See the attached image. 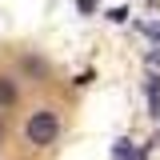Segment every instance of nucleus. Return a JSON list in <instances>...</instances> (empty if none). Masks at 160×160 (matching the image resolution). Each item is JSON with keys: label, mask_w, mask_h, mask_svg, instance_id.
<instances>
[{"label": "nucleus", "mask_w": 160, "mask_h": 160, "mask_svg": "<svg viewBox=\"0 0 160 160\" xmlns=\"http://www.w3.org/2000/svg\"><path fill=\"white\" fill-rule=\"evenodd\" d=\"M24 136H28V144H36V148H48V144L60 136V116L52 112V108L32 112V116H28V124H24Z\"/></svg>", "instance_id": "nucleus-1"}, {"label": "nucleus", "mask_w": 160, "mask_h": 160, "mask_svg": "<svg viewBox=\"0 0 160 160\" xmlns=\"http://www.w3.org/2000/svg\"><path fill=\"white\" fill-rule=\"evenodd\" d=\"M112 156H116V160H136V148H132L128 140H120L116 148H112Z\"/></svg>", "instance_id": "nucleus-2"}, {"label": "nucleus", "mask_w": 160, "mask_h": 160, "mask_svg": "<svg viewBox=\"0 0 160 160\" xmlns=\"http://www.w3.org/2000/svg\"><path fill=\"white\" fill-rule=\"evenodd\" d=\"M148 100H152V116H160V84H156V76L148 80Z\"/></svg>", "instance_id": "nucleus-3"}, {"label": "nucleus", "mask_w": 160, "mask_h": 160, "mask_svg": "<svg viewBox=\"0 0 160 160\" xmlns=\"http://www.w3.org/2000/svg\"><path fill=\"white\" fill-rule=\"evenodd\" d=\"M0 100H4V104L12 100V84H4V80H0Z\"/></svg>", "instance_id": "nucleus-4"}]
</instances>
